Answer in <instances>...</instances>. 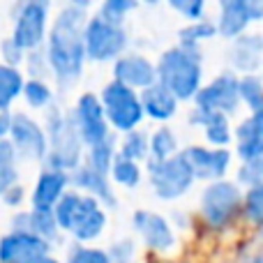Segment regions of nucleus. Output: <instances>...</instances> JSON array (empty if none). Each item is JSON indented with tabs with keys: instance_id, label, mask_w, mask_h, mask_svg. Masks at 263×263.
Segmentation results:
<instances>
[{
	"instance_id": "f257e3e1",
	"label": "nucleus",
	"mask_w": 263,
	"mask_h": 263,
	"mask_svg": "<svg viewBox=\"0 0 263 263\" xmlns=\"http://www.w3.org/2000/svg\"><path fill=\"white\" fill-rule=\"evenodd\" d=\"M88 3L74 0L58 9L49 35L44 42V53L49 60L51 77L60 90L77 86L86 67V46H83V28L88 21Z\"/></svg>"
},
{
	"instance_id": "f03ea898",
	"label": "nucleus",
	"mask_w": 263,
	"mask_h": 263,
	"mask_svg": "<svg viewBox=\"0 0 263 263\" xmlns=\"http://www.w3.org/2000/svg\"><path fill=\"white\" fill-rule=\"evenodd\" d=\"M53 215L60 233H69L77 245H88L97 240L106 229L104 205L77 190L65 192V196L53 208Z\"/></svg>"
},
{
	"instance_id": "7ed1b4c3",
	"label": "nucleus",
	"mask_w": 263,
	"mask_h": 263,
	"mask_svg": "<svg viewBox=\"0 0 263 263\" xmlns=\"http://www.w3.org/2000/svg\"><path fill=\"white\" fill-rule=\"evenodd\" d=\"M44 132H46V141H49V153H46L44 166L65 173L77 171L83 164L86 145H83L81 136L74 127L69 111H63L55 104L51 109H46Z\"/></svg>"
},
{
	"instance_id": "20e7f679",
	"label": "nucleus",
	"mask_w": 263,
	"mask_h": 263,
	"mask_svg": "<svg viewBox=\"0 0 263 263\" xmlns=\"http://www.w3.org/2000/svg\"><path fill=\"white\" fill-rule=\"evenodd\" d=\"M157 67V83H162L178 102L194 100L201 90V49H187V46H171L159 55Z\"/></svg>"
},
{
	"instance_id": "39448f33",
	"label": "nucleus",
	"mask_w": 263,
	"mask_h": 263,
	"mask_svg": "<svg viewBox=\"0 0 263 263\" xmlns=\"http://www.w3.org/2000/svg\"><path fill=\"white\" fill-rule=\"evenodd\" d=\"M83 46H86V60L90 63H116L120 55L127 53L129 35L125 26H116L92 14L83 28Z\"/></svg>"
},
{
	"instance_id": "423d86ee",
	"label": "nucleus",
	"mask_w": 263,
	"mask_h": 263,
	"mask_svg": "<svg viewBox=\"0 0 263 263\" xmlns=\"http://www.w3.org/2000/svg\"><path fill=\"white\" fill-rule=\"evenodd\" d=\"M97 97L102 102V109H104V116L109 120V127L120 132V134L134 132L141 125V120L145 118L139 92L118 81H109Z\"/></svg>"
},
{
	"instance_id": "0eeeda50",
	"label": "nucleus",
	"mask_w": 263,
	"mask_h": 263,
	"mask_svg": "<svg viewBox=\"0 0 263 263\" xmlns=\"http://www.w3.org/2000/svg\"><path fill=\"white\" fill-rule=\"evenodd\" d=\"M49 14L51 5L46 0H26L16 7L12 23V42L26 53L44 49L49 35Z\"/></svg>"
},
{
	"instance_id": "6e6552de",
	"label": "nucleus",
	"mask_w": 263,
	"mask_h": 263,
	"mask_svg": "<svg viewBox=\"0 0 263 263\" xmlns=\"http://www.w3.org/2000/svg\"><path fill=\"white\" fill-rule=\"evenodd\" d=\"M148 180L153 192L164 201L180 199L185 192H190L192 182L196 180L192 173L187 159L182 157V153H178L176 157H168L164 162H153L148 159Z\"/></svg>"
},
{
	"instance_id": "1a4fd4ad",
	"label": "nucleus",
	"mask_w": 263,
	"mask_h": 263,
	"mask_svg": "<svg viewBox=\"0 0 263 263\" xmlns=\"http://www.w3.org/2000/svg\"><path fill=\"white\" fill-rule=\"evenodd\" d=\"M7 141L16 150L18 159L28 162H44L49 153V141H46L44 125L35 120L26 111H14L9 114V132Z\"/></svg>"
},
{
	"instance_id": "9d476101",
	"label": "nucleus",
	"mask_w": 263,
	"mask_h": 263,
	"mask_svg": "<svg viewBox=\"0 0 263 263\" xmlns=\"http://www.w3.org/2000/svg\"><path fill=\"white\" fill-rule=\"evenodd\" d=\"M242 205V192L238 182L217 180L210 182L201 194V215L215 229H224L236 219Z\"/></svg>"
},
{
	"instance_id": "9b49d317",
	"label": "nucleus",
	"mask_w": 263,
	"mask_h": 263,
	"mask_svg": "<svg viewBox=\"0 0 263 263\" xmlns=\"http://www.w3.org/2000/svg\"><path fill=\"white\" fill-rule=\"evenodd\" d=\"M69 116H72L74 127H77L86 148L102 143L104 139L111 136L109 120H106L102 102L95 92H81L74 102V109L69 111Z\"/></svg>"
},
{
	"instance_id": "f8f14e48",
	"label": "nucleus",
	"mask_w": 263,
	"mask_h": 263,
	"mask_svg": "<svg viewBox=\"0 0 263 263\" xmlns=\"http://www.w3.org/2000/svg\"><path fill=\"white\" fill-rule=\"evenodd\" d=\"M194 106L203 111L231 116L240 106V92H238V77L233 72H222L215 77L208 86H201L194 97Z\"/></svg>"
},
{
	"instance_id": "ddd939ff",
	"label": "nucleus",
	"mask_w": 263,
	"mask_h": 263,
	"mask_svg": "<svg viewBox=\"0 0 263 263\" xmlns=\"http://www.w3.org/2000/svg\"><path fill=\"white\" fill-rule=\"evenodd\" d=\"M263 18V3L259 0H222L219 3V16H217V35L227 40L245 35L247 26Z\"/></svg>"
},
{
	"instance_id": "4468645a",
	"label": "nucleus",
	"mask_w": 263,
	"mask_h": 263,
	"mask_svg": "<svg viewBox=\"0 0 263 263\" xmlns=\"http://www.w3.org/2000/svg\"><path fill=\"white\" fill-rule=\"evenodd\" d=\"M51 254V245L30 231H7L0 236V263H37Z\"/></svg>"
},
{
	"instance_id": "2eb2a0df",
	"label": "nucleus",
	"mask_w": 263,
	"mask_h": 263,
	"mask_svg": "<svg viewBox=\"0 0 263 263\" xmlns=\"http://www.w3.org/2000/svg\"><path fill=\"white\" fill-rule=\"evenodd\" d=\"M182 157L187 159L194 178L217 182L224 180L229 166H231V150L227 148H203V145H192L185 148Z\"/></svg>"
},
{
	"instance_id": "dca6fc26",
	"label": "nucleus",
	"mask_w": 263,
	"mask_h": 263,
	"mask_svg": "<svg viewBox=\"0 0 263 263\" xmlns=\"http://www.w3.org/2000/svg\"><path fill=\"white\" fill-rule=\"evenodd\" d=\"M114 81L143 92L145 88L157 83V67L141 53H125L114 63Z\"/></svg>"
},
{
	"instance_id": "f3484780",
	"label": "nucleus",
	"mask_w": 263,
	"mask_h": 263,
	"mask_svg": "<svg viewBox=\"0 0 263 263\" xmlns=\"http://www.w3.org/2000/svg\"><path fill=\"white\" fill-rule=\"evenodd\" d=\"M134 229L141 236V240L155 252H168L176 245V233H173L171 224L162 217L159 213L153 210H136L134 217Z\"/></svg>"
},
{
	"instance_id": "a211bd4d",
	"label": "nucleus",
	"mask_w": 263,
	"mask_h": 263,
	"mask_svg": "<svg viewBox=\"0 0 263 263\" xmlns=\"http://www.w3.org/2000/svg\"><path fill=\"white\" fill-rule=\"evenodd\" d=\"M69 190V173L42 168L30 192V210H53Z\"/></svg>"
},
{
	"instance_id": "6ab92c4d",
	"label": "nucleus",
	"mask_w": 263,
	"mask_h": 263,
	"mask_svg": "<svg viewBox=\"0 0 263 263\" xmlns=\"http://www.w3.org/2000/svg\"><path fill=\"white\" fill-rule=\"evenodd\" d=\"M227 60L233 69L242 72V77L256 74V69L263 67V35L245 32L236 37L227 51Z\"/></svg>"
},
{
	"instance_id": "aec40b11",
	"label": "nucleus",
	"mask_w": 263,
	"mask_h": 263,
	"mask_svg": "<svg viewBox=\"0 0 263 263\" xmlns=\"http://www.w3.org/2000/svg\"><path fill=\"white\" fill-rule=\"evenodd\" d=\"M69 185H72L77 192H81V194L100 201V203L106 205V208H116L114 185H111L109 176H104V173H97L95 168L81 164L77 171L69 173Z\"/></svg>"
},
{
	"instance_id": "412c9836",
	"label": "nucleus",
	"mask_w": 263,
	"mask_h": 263,
	"mask_svg": "<svg viewBox=\"0 0 263 263\" xmlns=\"http://www.w3.org/2000/svg\"><path fill=\"white\" fill-rule=\"evenodd\" d=\"M238 141V157L242 162L263 157V111H256L245 118L236 129Z\"/></svg>"
},
{
	"instance_id": "4be33fe9",
	"label": "nucleus",
	"mask_w": 263,
	"mask_h": 263,
	"mask_svg": "<svg viewBox=\"0 0 263 263\" xmlns=\"http://www.w3.org/2000/svg\"><path fill=\"white\" fill-rule=\"evenodd\" d=\"M190 123L199 125V127L203 129V136L215 148H224V145H229L233 139L231 125H229V116H224V114L203 111V109H196L194 106V111L190 114Z\"/></svg>"
},
{
	"instance_id": "5701e85b",
	"label": "nucleus",
	"mask_w": 263,
	"mask_h": 263,
	"mask_svg": "<svg viewBox=\"0 0 263 263\" xmlns=\"http://www.w3.org/2000/svg\"><path fill=\"white\" fill-rule=\"evenodd\" d=\"M139 97H141V106H143V116L157 120V123L171 120L178 111V100L162 83H155V86L145 88L143 92H139Z\"/></svg>"
},
{
	"instance_id": "b1692460",
	"label": "nucleus",
	"mask_w": 263,
	"mask_h": 263,
	"mask_svg": "<svg viewBox=\"0 0 263 263\" xmlns=\"http://www.w3.org/2000/svg\"><path fill=\"white\" fill-rule=\"evenodd\" d=\"M23 83H26L23 69L0 63V114H7L9 106L21 97Z\"/></svg>"
},
{
	"instance_id": "393cba45",
	"label": "nucleus",
	"mask_w": 263,
	"mask_h": 263,
	"mask_svg": "<svg viewBox=\"0 0 263 263\" xmlns=\"http://www.w3.org/2000/svg\"><path fill=\"white\" fill-rule=\"evenodd\" d=\"M116 155H118V145H116V136L111 134L109 139H104L102 143L86 148L83 164H86V166H90V168H95L97 173H104V176H109L111 164H114Z\"/></svg>"
},
{
	"instance_id": "a878e982",
	"label": "nucleus",
	"mask_w": 263,
	"mask_h": 263,
	"mask_svg": "<svg viewBox=\"0 0 263 263\" xmlns=\"http://www.w3.org/2000/svg\"><path fill=\"white\" fill-rule=\"evenodd\" d=\"M28 231L35 233L42 240H46L51 247L63 236L58 229V222H55L53 210H28Z\"/></svg>"
},
{
	"instance_id": "bb28decb",
	"label": "nucleus",
	"mask_w": 263,
	"mask_h": 263,
	"mask_svg": "<svg viewBox=\"0 0 263 263\" xmlns=\"http://www.w3.org/2000/svg\"><path fill=\"white\" fill-rule=\"evenodd\" d=\"M21 97H23V102L35 111H46L55 104L53 88L49 86V81H42V79H26Z\"/></svg>"
},
{
	"instance_id": "cd10ccee",
	"label": "nucleus",
	"mask_w": 263,
	"mask_h": 263,
	"mask_svg": "<svg viewBox=\"0 0 263 263\" xmlns=\"http://www.w3.org/2000/svg\"><path fill=\"white\" fill-rule=\"evenodd\" d=\"M18 157L16 150L12 148L7 139L0 141V196L9 190V187L18 185Z\"/></svg>"
},
{
	"instance_id": "c85d7f7f",
	"label": "nucleus",
	"mask_w": 263,
	"mask_h": 263,
	"mask_svg": "<svg viewBox=\"0 0 263 263\" xmlns=\"http://www.w3.org/2000/svg\"><path fill=\"white\" fill-rule=\"evenodd\" d=\"M118 155L125 159H132L136 164L141 159H148L150 157V134H145L143 129H134L129 134H125L123 141H120Z\"/></svg>"
},
{
	"instance_id": "c756f323",
	"label": "nucleus",
	"mask_w": 263,
	"mask_h": 263,
	"mask_svg": "<svg viewBox=\"0 0 263 263\" xmlns=\"http://www.w3.org/2000/svg\"><path fill=\"white\" fill-rule=\"evenodd\" d=\"M178 155V139L168 127H159L150 134V157L153 162H164Z\"/></svg>"
},
{
	"instance_id": "7c9ffc66",
	"label": "nucleus",
	"mask_w": 263,
	"mask_h": 263,
	"mask_svg": "<svg viewBox=\"0 0 263 263\" xmlns=\"http://www.w3.org/2000/svg\"><path fill=\"white\" fill-rule=\"evenodd\" d=\"M109 180L120 187L134 190L141 182V166L136 162H132V159H125V157H120V155H116L114 164H111V171H109Z\"/></svg>"
},
{
	"instance_id": "2f4dec72",
	"label": "nucleus",
	"mask_w": 263,
	"mask_h": 263,
	"mask_svg": "<svg viewBox=\"0 0 263 263\" xmlns=\"http://www.w3.org/2000/svg\"><path fill=\"white\" fill-rule=\"evenodd\" d=\"M217 35V26L208 18H201V21H194L190 26L180 28L178 37H180V46H187V49H199L201 42L213 40Z\"/></svg>"
},
{
	"instance_id": "473e14b6",
	"label": "nucleus",
	"mask_w": 263,
	"mask_h": 263,
	"mask_svg": "<svg viewBox=\"0 0 263 263\" xmlns=\"http://www.w3.org/2000/svg\"><path fill=\"white\" fill-rule=\"evenodd\" d=\"M238 92H240V102L250 106L252 114L263 111V79L256 74H247V77L238 79Z\"/></svg>"
},
{
	"instance_id": "72a5a7b5",
	"label": "nucleus",
	"mask_w": 263,
	"mask_h": 263,
	"mask_svg": "<svg viewBox=\"0 0 263 263\" xmlns=\"http://www.w3.org/2000/svg\"><path fill=\"white\" fill-rule=\"evenodd\" d=\"M132 9H136L134 0H104L100 5V9H97V16H102L109 23H116V26H123L125 16Z\"/></svg>"
},
{
	"instance_id": "f704fd0d",
	"label": "nucleus",
	"mask_w": 263,
	"mask_h": 263,
	"mask_svg": "<svg viewBox=\"0 0 263 263\" xmlns=\"http://www.w3.org/2000/svg\"><path fill=\"white\" fill-rule=\"evenodd\" d=\"M67 263H111L109 252L90 245H72L67 252Z\"/></svg>"
},
{
	"instance_id": "c9c22d12",
	"label": "nucleus",
	"mask_w": 263,
	"mask_h": 263,
	"mask_svg": "<svg viewBox=\"0 0 263 263\" xmlns=\"http://www.w3.org/2000/svg\"><path fill=\"white\" fill-rule=\"evenodd\" d=\"M242 210L245 217L254 224H263V182L256 187H250L242 196Z\"/></svg>"
},
{
	"instance_id": "e433bc0d",
	"label": "nucleus",
	"mask_w": 263,
	"mask_h": 263,
	"mask_svg": "<svg viewBox=\"0 0 263 263\" xmlns=\"http://www.w3.org/2000/svg\"><path fill=\"white\" fill-rule=\"evenodd\" d=\"M23 67H26V72H23V74H30L28 79H42V81H46V77H51L49 60H46L44 49H37V51H30V53H26Z\"/></svg>"
},
{
	"instance_id": "4c0bfd02",
	"label": "nucleus",
	"mask_w": 263,
	"mask_h": 263,
	"mask_svg": "<svg viewBox=\"0 0 263 263\" xmlns=\"http://www.w3.org/2000/svg\"><path fill=\"white\" fill-rule=\"evenodd\" d=\"M263 182V157L252 159V162H242V166L238 168V185L256 187Z\"/></svg>"
},
{
	"instance_id": "58836bf2",
	"label": "nucleus",
	"mask_w": 263,
	"mask_h": 263,
	"mask_svg": "<svg viewBox=\"0 0 263 263\" xmlns=\"http://www.w3.org/2000/svg\"><path fill=\"white\" fill-rule=\"evenodd\" d=\"M0 55H3L0 63L9 65V67H18V69L23 67V60H26V51L18 49L12 42V37H5V40L0 42Z\"/></svg>"
},
{
	"instance_id": "ea45409f",
	"label": "nucleus",
	"mask_w": 263,
	"mask_h": 263,
	"mask_svg": "<svg viewBox=\"0 0 263 263\" xmlns=\"http://www.w3.org/2000/svg\"><path fill=\"white\" fill-rule=\"evenodd\" d=\"M168 5H171V9L180 12L185 18H190L192 23L201 21V18H203V12H205L203 0H171Z\"/></svg>"
},
{
	"instance_id": "a19ab883",
	"label": "nucleus",
	"mask_w": 263,
	"mask_h": 263,
	"mask_svg": "<svg viewBox=\"0 0 263 263\" xmlns=\"http://www.w3.org/2000/svg\"><path fill=\"white\" fill-rule=\"evenodd\" d=\"M106 252H109L111 263H132V259L136 254V247H134V240L123 238V240H116Z\"/></svg>"
},
{
	"instance_id": "79ce46f5",
	"label": "nucleus",
	"mask_w": 263,
	"mask_h": 263,
	"mask_svg": "<svg viewBox=\"0 0 263 263\" xmlns=\"http://www.w3.org/2000/svg\"><path fill=\"white\" fill-rule=\"evenodd\" d=\"M0 201H3L7 208H16V210H21V205L26 203V187L18 182V185H14V187H9L7 192H5L3 196H0Z\"/></svg>"
},
{
	"instance_id": "37998d69",
	"label": "nucleus",
	"mask_w": 263,
	"mask_h": 263,
	"mask_svg": "<svg viewBox=\"0 0 263 263\" xmlns=\"http://www.w3.org/2000/svg\"><path fill=\"white\" fill-rule=\"evenodd\" d=\"M9 114H12V111H7V114H0V141L7 139V132H9Z\"/></svg>"
},
{
	"instance_id": "c03bdc74",
	"label": "nucleus",
	"mask_w": 263,
	"mask_h": 263,
	"mask_svg": "<svg viewBox=\"0 0 263 263\" xmlns=\"http://www.w3.org/2000/svg\"><path fill=\"white\" fill-rule=\"evenodd\" d=\"M37 263H63V261H60V259H55L53 254H49V256H44V259H40Z\"/></svg>"
},
{
	"instance_id": "a18cd8bd",
	"label": "nucleus",
	"mask_w": 263,
	"mask_h": 263,
	"mask_svg": "<svg viewBox=\"0 0 263 263\" xmlns=\"http://www.w3.org/2000/svg\"><path fill=\"white\" fill-rule=\"evenodd\" d=\"M254 263H263V254H259V256H254Z\"/></svg>"
},
{
	"instance_id": "49530a36",
	"label": "nucleus",
	"mask_w": 263,
	"mask_h": 263,
	"mask_svg": "<svg viewBox=\"0 0 263 263\" xmlns=\"http://www.w3.org/2000/svg\"><path fill=\"white\" fill-rule=\"evenodd\" d=\"M261 79H263V77H261Z\"/></svg>"
}]
</instances>
